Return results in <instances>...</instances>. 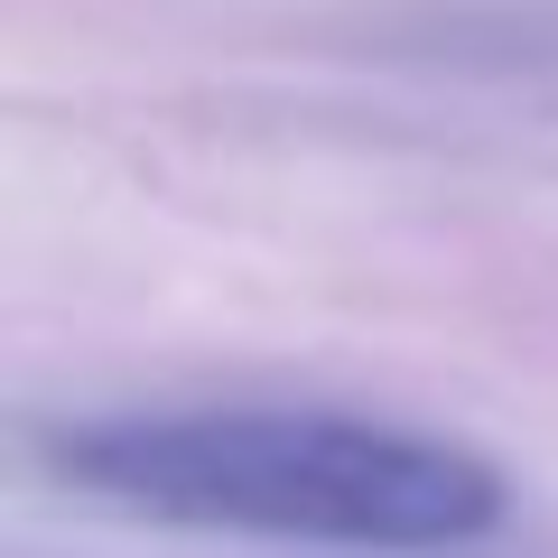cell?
<instances>
[{"mask_svg":"<svg viewBox=\"0 0 558 558\" xmlns=\"http://www.w3.org/2000/svg\"><path fill=\"white\" fill-rule=\"evenodd\" d=\"M47 465L140 521L326 549H457L502 521L475 447L354 410H112L47 438Z\"/></svg>","mask_w":558,"mask_h":558,"instance_id":"6da1fadb","label":"cell"}]
</instances>
